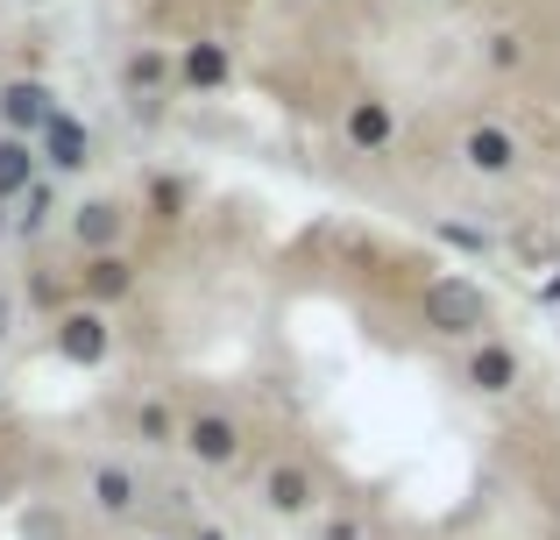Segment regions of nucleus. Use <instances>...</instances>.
Here are the masks:
<instances>
[{
    "instance_id": "obj_1",
    "label": "nucleus",
    "mask_w": 560,
    "mask_h": 540,
    "mask_svg": "<svg viewBox=\"0 0 560 540\" xmlns=\"http://www.w3.org/2000/svg\"><path fill=\"white\" fill-rule=\"evenodd\" d=\"M419 313H425V328L447 334V342H468V334L490 328V299H482L476 277H433L425 299H419Z\"/></svg>"
},
{
    "instance_id": "obj_2",
    "label": "nucleus",
    "mask_w": 560,
    "mask_h": 540,
    "mask_svg": "<svg viewBox=\"0 0 560 540\" xmlns=\"http://www.w3.org/2000/svg\"><path fill=\"white\" fill-rule=\"evenodd\" d=\"M50 342H57V356H65L71 370H100V363L114 356V328H107V313H100V306H79V313H57Z\"/></svg>"
},
{
    "instance_id": "obj_3",
    "label": "nucleus",
    "mask_w": 560,
    "mask_h": 540,
    "mask_svg": "<svg viewBox=\"0 0 560 540\" xmlns=\"http://www.w3.org/2000/svg\"><path fill=\"white\" fill-rule=\"evenodd\" d=\"M57 122V93L43 79H0V136H43Z\"/></svg>"
},
{
    "instance_id": "obj_4",
    "label": "nucleus",
    "mask_w": 560,
    "mask_h": 540,
    "mask_svg": "<svg viewBox=\"0 0 560 540\" xmlns=\"http://www.w3.org/2000/svg\"><path fill=\"white\" fill-rule=\"evenodd\" d=\"M128 235V207L114 193H93L85 207H71V242H79L85 256H114Z\"/></svg>"
},
{
    "instance_id": "obj_5",
    "label": "nucleus",
    "mask_w": 560,
    "mask_h": 540,
    "mask_svg": "<svg viewBox=\"0 0 560 540\" xmlns=\"http://www.w3.org/2000/svg\"><path fill=\"white\" fill-rule=\"evenodd\" d=\"M36 142H43V164H50L57 179H71V171H85V164H93V136H85V122H79L71 107H57V122L43 128Z\"/></svg>"
},
{
    "instance_id": "obj_6",
    "label": "nucleus",
    "mask_w": 560,
    "mask_h": 540,
    "mask_svg": "<svg viewBox=\"0 0 560 540\" xmlns=\"http://www.w3.org/2000/svg\"><path fill=\"white\" fill-rule=\"evenodd\" d=\"M341 136H348V150H362V157L390 150L397 142V107L390 100H355V107L341 114Z\"/></svg>"
},
{
    "instance_id": "obj_7",
    "label": "nucleus",
    "mask_w": 560,
    "mask_h": 540,
    "mask_svg": "<svg viewBox=\"0 0 560 540\" xmlns=\"http://www.w3.org/2000/svg\"><path fill=\"white\" fill-rule=\"evenodd\" d=\"M185 448H191V462H206V470H228V462L242 456V427L220 420V413H199V420H185Z\"/></svg>"
},
{
    "instance_id": "obj_8",
    "label": "nucleus",
    "mask_w": 560,
    "mask_h": 540,
    "mask_svg": "<svg viewBox=\"0 0 560 540\" xmlns=\"http://www.w3.org/2000/svg\"><path fill=\"white\" fill-rule=\"evenodd\" d=\"M228 79H234V57H228V43H213V36L185 43V57H178V85H185V93H220Z\"/></svg>"
},
{
    "instance_id": "obj_9",
    "label": "nucleus",
    "mask_w": 560,
    "mask_h": 540,
    "mask_svg": "<svg viewBox=\"0 0 560 540\" xmlns=\"http://www.w3.org/2000/svg\"><path fill=\"white\" fill-rule=\"evenodd\" d=\"M462 157H468V171H482V179H504V171L518 164V136L497 128V122H476L462 136Z\"/></svg>"
},
{
    "instance_id": "obj_10",
    "label": "nucleus",
    "mask_w": 560,
    "mask_h": 540,
    "mask_svg": "<svg viewBox=\"0 0 560 540\" xmlns=\"http://www.w3.org/2000/svg\"><path fill=\"white\" fill-rule=\"evenodd\" d=\"M462 377L482 391V399H504V391L518 384V348H511V342H476V356H468Z\"/></svg>"
},
{
    "instance_id": "obj_11",
    "label": "nucleus",
    "mask_w": 560,
    "mask_h": 540,
    "mask_svg": "<svg viewBox=\"0 0 560 540\" xmlns=\"http://www.w3.org/2000/svg\"><path fill=\"white\" fill-rule=\"evenodd\" d=\"M79 291H85V306H114V299H128V291H136V264H128L121 250H114V256H85Z\"/></svg>"
},
{
    "instance_id": "obj_12",
    "label": "nucleus",
    "mask_w": 560,
    "mask_h": 540,
    "mask_svg": "<svg viewBox=\"0 0 560 540\" xmlns=\"http://www.w3.org/2000/svg\"><path fill=\"white\" fill-rule=\"evenodd\" d=\"M43 157H36V142L28 136H0V207H22V193L43 179Z\"/></svg>"
},
{
    "instance_id": "obj_13",
    "label": "nucleus",
    "mask_w": 560,
    "mask_h": 540,
    "mask_svg": "<svg viewBox=\"0 0 560 540\" xmlns=\"http://www.w3.org/2000/svg\"><path fill=\"white\" fill-rule=\"evenodd\" d=\"M313 470H299V462H277L270 476H262V505L270 513H284V519H299V513H313Z\"/></svg>"
},
{
    "instance_id": "obj_14",
    "label": "nucleus",
    "mask_w": 560,
    "mask_h": 540,
    "mask_svg": "<svg viewBox=\"0 0 560 540\" xmlns=\"http://www.w3.org/2000/svg\"><path fill=\"white\" fill-rule=\"evenodd\" d=\"M121 85H128V100H156V93H171V50L142 43V50L121 65Z\"/></svg>"
},
{
    "instance_id": "obj_15",
    "label": "nucleus",
    "mask_w": 560,
    "mask_h": 540,
    "mask_svg": "<svg viewBox=\"0 0 560 540\" xmlns=\"http://www.w3.org/2000/svg\"><path fill=\"white\" fill-rule=\"evenodd\" d=\"M136 470H121V462H107V470H93V505H100V513H114V519H121V513H136Z\"/></svg>"
},
{
    "instance_id": "obj_16",
    "label": "nucleus",
    "mask_w": 560,
    "mask_h": 540,
    "mask_svg": "<svg viewBox=\"0 0 560 540\" xmlns=\"http://www.w3.org/2000/svg\"><path fill=\"white\" fill-rule=\"evenodd\" d=\"M50 214H57V193L36 179V185L22 193V214H14V235H22V242H28V235H43V228H50Z\"/></svg>"
},
{
    "instance_id": "obj_17",
    "label": "nucleus",
    "mask_w": 560,
    "mask_h": 540,
    "mask_svg": "<svg viewBox=\"0 0 560 540\" xmlns=\"http://www.w3.org/2000/svg\"><path fill=\"white\" fill-rule=\"evenodd\" d=\"M136 434H142L150 448H171V434H178L171 405H164V399H142V405H136Z\"/></svg>"
},
{
    "instance_id": "obj_18",
    "label": "nucleus",
    "mask_w": 560,
    "mask_h": 540,
    "mask_svg": "<svg viewBox=\"0 0 560 540\" xmlns=\"http://www.w3.org/2000/svg\"><path fill=\"white\" fill-rule=\"evenodd\" d=\"M150 214L156 221H178L185 214V185L178 179H150Z\"/></svg>"
},
{
    "instance_id": "obj_19",
    "label": "nucleus",
    "mask_w": 560,
    "mask_h": 540,
    "mask_svg": "<svg viewBox=\"0 0 560 540\" xmlns=\"http://www.w3.org/2000/svg\"><path fill=\"white\" fill-rule=\"evenodd\" d=\"M490 65H497V71H518V65H525V36L497 28V36H490Z\"/></svg>"
},
{
    "instance_id": "obj_20",
    "label": "nucleus",
    "mask_w": 560,
    "mask_h": 540,
    "mask_svg": "<svg viewBox=\"0 0 560 540\" xmlns=\"http://www.w3.org/2000/svg\"><path fill=\"white\" fill-rule=\"evenodd\" d=\"M440 242H454V250H482L476 228H454V221H440Z\"/></svg>"
},
{
    "instance_id": "obj_21",
    "label": "nucleus",
    "mask_w": 560,
    "mask_h": 540,
    "mask_svg": "<svg viewBox=\"0 0 560 540\" xmlns=\"http://www.w3.org/2000/svg\"><path fill=\"white\" fill-rule=\"evenodd\" d=\"M327 540H362V527H355V519H334V527H327Z\"/></svg>"
},
{
    "instance_id": "obj_22",
    "label": "nucleus",
    "mask_w": 560,
    "mask_h": 540,
    "mask_svg": "<svg viewBox=\"0 0 560 540\" xmlns=\"http://www.w3.org/2000/svg\"><path fill=\"white\" fill-rule=\"evenodd\" d=\"M539 299H547V306H560V264H553V277H547V285H539Z\"/></svg>"
},
{
    "instance_id": "obj_23",
    "label": "nucleus",
    "mask_w": 560,
    "mask_h": 540,
    "mask_svg": "<svg viewBox=\"0 0 560 540\" xmlns=\"http://www.w3.org/2000/svg\"><path fill=\"white\" fill-rule=\"evenodd\" d=\"M8 320H14V306H8V299H0V334H8Z\"/></svg>"
},
{
    "instance_id": "obj_24",
    "label": "nucleus",
    "mask_w": 560,
    "mask_h": 540,
    "mask_svg": "<svg viewBox=\"0 0 560 540\" xmlns=\"http://www.w3.org/2000/svg\"><path fill=\"white\" fill-rule=\"evenodd\" d=\"M0 235H14V221H8V207H0Z\"/></svg>"
},
{
    "instance_id": "obj_25",
    "label": "nucleus",
    "mask_w": 560,
    "mask_h": 540,
    "mask_svg": "<svg viewBox=\"0 0 560 540\" xmlns=\"http://www.w3.org/2000/svg\"><path fill=\"white\" fill-rule=\"evenodd\" d=\"M199 540H220V533H199Z\"/></svg>"
}]
</instances>
